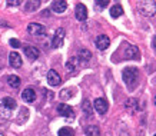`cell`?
Instances as JSON below:
<instances>
[{"label": "cell", "instance_id": "obj_1", "mask_svg": "<svg viewBox=\"0 0 156 136\" xmlns=\"http://www.w3.org/2000/svg\"><path fill=\"white\" fill-rule=\"evenodd\" d=\"M17 103H16V100L12 98H5L0 100V116L2 117H10L12 116V112H13L14 109H16Z\"/></svg>", "mask_w": 156, "mask_h": 136}, {"label": "cell", "instance_id": "obj_5", "mask_svg": "<svg viewBox=\"0 0 156 136\" xmlns=\"http://www.w3.org/2000/svg\"><path fill=\"white\" fill-rule=\"evenodd\" d=\"M57 113H59L60 116L70 117V119H73V117H75V110L72 109V106H69V105H65V103L57 105Z\"/></svg>", "mask_w": 156, "mask_h": 136}, {"label": "cell", "instance_id": "obj_3", "mask_svg": "<svg viewBox=\"0 0 156 136\" xmlns=\"http://www.w3.org/2000/svg\"><path fill=\"white\" fill-rule=\"evenodd\" d=\"M27 32L29 34H32V36H44L46 34V27L40 23H30L27 26Z\"/></svg>", "mask_w": 156, "mask_h": 136}, {"label": "cell", "instance_id": "obj_9", "mask_svg": "<svg viewBox=\"0 0 156 136\" xmlns=\"http://www.w3.org/2000/svg\"><path fill=\"white\" fill-rule=\"evenodd\" d=\"M62 82L60 76H59V73H57L56 70H49L48 72V83L50 84V86H59Z\"/></svg>", "mask_w": 156, "mask_h": 136}, {"label": "cell", "instance_id": "obj_18", "mask_svg": "<svg viewBox=\"0 0 156 136\" xmlns=\"http://www.w3.org/2000/svg\"><path fill=\"white\" fill-rule=\"evenodd\" d=\"M82 109H83V112L86 113V116H90V115H92V110H93L92 103H90L87 99H85V100L82 102Z\"/></svg>", "mask_w": 156, "mask_h": 136}, {"label": "cell", "instance_id": "obj_14", "mask_svg": "<svg viewBox=\"0 0 156 136\" xmlns=\"http://www.w3.org/2000/svg\"><path fill=\"white\" fill-rule=\"evenodd\" d=\"M40 6V2L39 0H30V2H26L24 3V10L26 12H34Z\"/></svg>", "mask_w": 156, "mask_h": 136}, {"label": "cell", "instance_id": "obj_15", "mask_svg": "<svg viewBox=\"0 0 156 136\" xmlns=\"http://www.w3.org/2000/svg\"><path fill=\"white\" fill-rule=\"evenodd\" d=\"M7 83H9L10 88H14V89H17V88L20 86V79H19V76H16V75L7 76Z\"/></svg>", "mask_w": 156, "mask_h": 136}, {"label": "cell", "instance_id": "obj_27", "mask_svg": "<svg viewBox=\"0 0 156 136\" xmlns=\"http://www.w3.org/2000/svg\"><path fill=\"white\" fill-rule=\"evenodd\" d=\"M44 95H46V96H49L50 99L53 98V93H52V92H48V90H44Z\"/></svg>", "mask_w": 156, "mask_h": 136}, {"label": "cell", "instance_id": "obj_21", "mask_svg": "<svg viewBox=\"0 0 156 136\" xmlns=\"http://www.w3.org/2000/svg\"><path fill=\"white\" fill-rule=\"evenodd\" d=\"M75 95V90H70V89H63L59 93V96H60V99H70L72 96Z\"/></svg>", "mask_w": 156, "mask_h": 136}, {"label": "cell", "instance_id": "obj_13", "mask_svg": "<svg viewBox=\"0 0 156 136\" xmlns=\"http://www.w3.org/2000/svg\"><path fill=\"white\" fill-rule=\"evenodd\" d=\"M22 98H23L24 102H27V103H32L34 99H36V93H34V90L32 88H27V89L23 90V93H22Z\"/></svg>", "mask_w": 156, "mask_h": 136}, {"label": "cell", "instance_id": "obj_16", "mask_svg": "<svg viewBox=\"0 0 156 136\" xmlns=\"http://www.w3.org/2000/svg\"><path fill=\"white\" fill-rule=\"evenodd\" d=\"M85 133L86 136H100V129L98 126H95V125H90V126L86 127Z\"/></svg>", "mask_w": 156, "mask_h": 136}, {"label": "cell", "instance_id": "obj_4", "mask_svg": "<svg viewBox=\"0 0 156 136\" xmlns=\"http://www.w3.org/2000/svg\"><path fill=\"white\" fill-rule=\"evenodd\" d=\"M65 29H57L55 36H53V40H52V47L53 49H59V47L63 45V40H65Z\"/></svg>", "mask_w": 156, "mask_h": 136}, {"label": "cell", "instance_id": "obj_6", "mask_svg": "<svg viewBox=\"0 0 156 136\" xmlns=\"http://www.w3.org/2000/svg\"><path fill=\"white\" fill-rule=\"evenodd\" d=\"M93 106H95V109L98 110V113H100V115H105V113L108 112V109H109L108 100H106V99H103V98L95 99V102H93Z\"/></svg>", "mask_w": 156, "mask_h": 136}, {"label": "cell", "instance_id": "obj_29", "mask_svg": "<svg viewBox=\"0 0 156 136\" xmlns=\"http://www.w3.org/2000/svg\"><path fill=\"white\" fill-rule=\"evenodd\" d=\"M48 136H50V135H48Z\"/></svg>", "mask_w": 156, "mask_h": 136}, {"label": "cell", "instance_id": "obj_23", "mask_svg": "<svg viewBox=\"0 0 156 136\" xmlns=\"http://www.w3.org/2000/svg\"><path fill=\"white\" fill-rule=\"evenodd\" d=\"M126 108L130 109L132 112H135V110H137V102L135 99H129L128 102H126Z\"/></svg>", "mask_w": 156, "mask_h": 136}, {"label": "cell", "instance_id": "obj_7", "mask_svg": "<svg viewBox=\"0 0 156 136\" xmlns=\"http://www.w3.org/2000/svg\"><path fill=\"white\" fill-rule=\"evenodd\" d=\"M75 16L79 22H85V20L87 19V9H86V6L83 5V3H77V5H76Z\"/></svg>", "mask_w": 156, "mask_h": 136}, {"label": "cell", "instance_id": "obj_19", "mask_svg": "<svg viewBox=\"0 0 156 136\" xmlns=\"http://www.w3.org/2000/svg\"><path fill=\"white\" fill-rule=\"evenodd\" d=\"M59 136H75V132H73V129L72 127H62V129H59Z\"/></svg>", "mask_w": 156, "mask_h": 136}, {"label": "cell", "instance_id": "obj_22", "mask_svg": "<svg viewBox=\"0 0 156 136\" xmlns=\"http://www.w3.org/2000/svg\"><path fill=\"white\" fill-rule=\"evenodd\" d=\"M76 63H77V59L76 57H73V59H70V60H67L66 62V69L67 70H70V72H73L76 69Z\"/></svg>", "mask_w": 156, "mask_h": 136}, {"label": "cell", "instance_id": "obj_17", "mask_svg": "<svg viewBox=\"0 0 156 136\" xmlns=\"http://www.w3.org/2000/svg\"><path fill=\"white\" fill-rule=\"evenodd\" d=\"M123 14V7L120 5H115L110 7V16L112 17H119Z\"/></svg>", "mask_w": 156, "mask_h": 136}, {"label": "cell", "instance_id": "obj_10", "mask_svg": "<svg viewBox=\"0 0 156 136\" xmlns=\"http://www.w3.org/2000/svg\"><path fill=\"white\" fill-rule=\"evenodd\" d=\"M9 63L10 66H13L14 69H19V67H22V57H20V55L17 52H12L9 55Z\"/></svg>", "mask_w": 156, "mask_h": 136}, {"label": "cell", "instance_id": "obj_28", "mask_svg": "<svg viewBox=\"0 0 156 136\" xmlns=\"http://www.w3.org/2000/svg\"><path fill=\"white\" fill-rule=\"evenodd\" d=\"M0 136H3V133H2V132H0Z\"/></svg>", "mask_w": 156, "mask_h": 136}, {"label": "cell", "instance_id": "obj_25", "mask_svg": "<svg viewBox=\"0 0 156 136\" xmlns=\"http://www.w3.org/2000/svg\"><path fill=\"white\" fill-rule=\"evenodd\" d=\"M20 5H22L20 0H9L7 2V6H20Z\"/></svg>", "mask_w": 156, "mask_h": 136}, {"label": "cell", "instance_id": "obj_24", "mask_svg": "<svg viewBox=\"0 0 156 136\" xmlns=\"http://www.w3.org/2000/svg\"><path fill=\"white\" fill-rule=\"evenodd\" d=\"M10 46L12 47H20V42L17 39H10Z\"/></svg>", "mask_w": 156, "mask_h": 136}, {"label": "cell", "instance_id": "obj_20", "mask_svg": "<svg viewBox=\"0 0 156 136\" xmlns=\"http://www.w3.org/2000/svg\"><path fill=\"white\" fill-rule=\"evenodd\" d=\"M90 57H92V53L87 49H82L80 52H79V59L80 60H90Z\"/></svg>", "mask_w": 156, "mask_h": 136}, {"label": "cell", "instance_id": "obj_8", "mask_svg": "<svg viewBox=\"0 0 156 136\" xmlns=\"http://www.w3.org/2000/svg\"><path fill=\"white\" fill-rule=\"evenodd\" d=\"M96 47L99 49V50H106L109 46H110V39L106 36V34H100L96 38Z\"/></svg>", "mask_w": 156, "mask_h": 136}, {"label": "cell", "instance_id": "obj_2", "mask_svg": "<svg viewBox=\"0 0 156 136\" xmlns=\"http://www.w3.org/2000/svg\"><path fill=\"white\" fill-rule=\"evenodd\" d=\"M123 76V82L128 84V86H133V84L137 82V76H139V72H137L136 67H126L122 73Z\"/></svg>", "mask_w": 156, "mask_h": 136}, {"label": "cell", "instance_id": "obj_12", "mask_svg": "<svg viewBox=\"0 0 156 136\" xmlns=\"http://www.w3.org/2000/svg\"><path fill=\"white\" fill-rule=\"evenodd\" d=\"M24 55H26L27 59H30V60H36L39 57V55H40V52H39L34 46H26L24 47Z\"/></svg>", "mask_w": 156, "mask_h": 136}, {"label": "cell", "instance_id": "obj_11", "mask_svg": "<svg viewBox=\"0 0 156 136\" xmlns=\"http://www.w3.org/2000/svg\"><path fill=\"white\" fill-rule=\"evenodd\" d=\"M67 9V3L65 0H55L52 3V12L55 13H63Z\"/></svg>", "mask_w": 156, "mask_h": 136}, {"label": "cell", "instance_id": "obj_26", "mask_svg": "<svg viewBox=\"0 0 156 136\" xmlns=\"http://www.w3.org/2000/svg\"><path fill=\"white\" fill-rule=\"evenodd\" d=\"M108 0H105V2H96V5L98 6H102V7H103V6H108Z\"/></svg>", "mask_w": 156, "mask_h": 136}]
</instances>
